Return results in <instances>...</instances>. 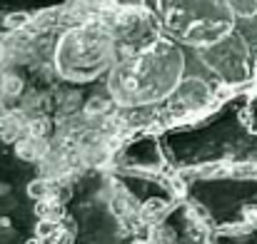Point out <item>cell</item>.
Listing matches in <instances>:
<instances>
[{"mask_svg":"<svg viewBox=\"0 0 257 244\" xmlns=\"http://www.w3.org/2000/svg\"><path fill=\"white\" fill-rule=\"evenodd\" d=\"M160 150L180 167L197 162L257 167V82L227 97L202 122L165 132Z\"/></svg>","mask_w":257,"mask_h":244,"instance_id":"obj_1","label":"cell"},{"mask_svg":"<svg viewBox=\"0 0 257 244\" xmlns=\"http://www.w3.org/2000/svg\"><path fill=\"white\" fill-rule=\"evenodd\" d=\"M65 3L68 0H0V33L8 25H13V20L20 15H33V13L50 10Z\"/></svg>","mask_w":257,"mask_h":244,"instance_id":"obj_2","label":"cell"},{"mask_svg":"<svg viewBox=\"0 0 257 244\" xmlns=\"http://www.w3.org/2000/svg\"><path fill=\"white\" fill-rule=\"evenodd\" d=\"M222 244H257V227L250 232V234H245V237H237V239H227V242Z\"/></svg>","mask_w":257,"mask_h":244,"instance_id":"obj_3","label":"cell"}]
</instances>
